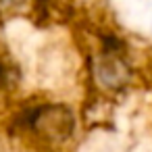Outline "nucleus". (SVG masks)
Returning <instances> with one entry per match:
<instances>
[{"label": "nucleus", "mask_w": 152, "mask_h": 152, "mask_svg": "<svg viewBox=\"0 0 152 152\" xmlns=\"http://www.w3.org/2000/svg\"><path fill=\"white\" fill-rule=\"evenodd\" d=\"M92 77L106 92H123L133 81V69L125 56L100 52L92 58Z\"/></svg>", "instance_id": "obj_1"}, {"label": "nucleus", "mask_w": 152, "mask_h": 152, "mask_svg": "<svg viewBox=\"0 0 152 152\" xmlns=\"http://www.w3.org/2000/svg\"><path fill=\"white\" fill-rule=\"evenodd\" d=\"M21 83V69L19 65L9 58L0 56V92H13Z\"/></svg>", "instance_id": "obj_2"}, {"label": "nucleus", "mask_w": 152, "mask_h": 152, "mask_svg": "<svg viewBox=\"0 0 152 152\" xmlns=\"http://www.w3.org/2000/svg\"><path fill=\"white\" fill-rule=\"evenodd\" d=\"M52 15V0H34V17L44 21Z\"/></svg>", "instance_id": "obj_3"}]
</instances>
